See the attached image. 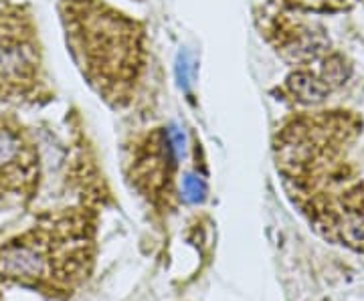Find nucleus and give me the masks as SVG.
<instances>
[{
  "mask_svg": "<svg viewBox=\"0 0 364 301\" xmlns=\"http://www.w3.org/2000/svg\"><path fill=\"white\" fill-rule=\"evenodd\" d=\"M261 35L286 61L299 65L320 59L330 47L324 31L294 23L284 14H269V18H261Z\"/></svg>",
  "mask_w": 364,
  "mask_h": 301,
  "instance_id": "obj_6",
  "label": "nucleus"
},
{
  "mask_svg": "<svg viewBox=\"0 0 364 301\" xmlns=\"http://www.w3.org/2000/svg\"><path fill=\"white\" fill-rule=\"evenodd\" d=\"M130 178L134 186L154 204H164L172 197L174 170H176V146L168 131L156 128L142 136L132 146Z\"/></svg>",
  "mask_w": 364,
  "mask_h": 301,
  "instance_id": "obj_4",
  "label": "nucleus"
},
{
  "mask_svg": "<svg viewBox=\"0 0 364 301\" xmlns=\"http://www.w3.org/2000/svg\"><path fill=\"white\" fill-rule=\"evenodd\" d=\"M356 0H284V4L296 11H312V13H338L350 9Z\"/></svg>",
  "mask_w": 364,
  "mask_h": 301,
  "instance_id": "obj_9",
  "label": "nucleus"
},
{
  "mask_svg": "<svg viewBox=\"0 0 364 301\" xmlns=\"http://www.w3.org/2000/svg\"><path fill=\"white\" fill-rule=\"evenodd\" d=\"M205 192H207V186L200 178L196 176H186L184 182H182V195L188 202H198L205 198Z\"/></svg>",
  "mask_w": 364,
  "mask_h": 301,
  "instance_id": "obj_10",
  "label": "nucleus"
},
{
  "mask_svg": "<svg viewBox=\"0 0 364 301\" xmlns=\"http://www.w3.org/2000/svg\"><path fill=\"white\" fill-rule=\"evenodd\" d=\"M69 53L83 79L112 109L134 102L148 51L146 28L104 0H61Z\"/></svg>",
  "mask_w": 364,
  "mask_h": 301,
  "instance_id": "obj_1",
  "label": "nucleus"
},
{
  "mask_svg": "<svg viewBox=\"0 0 364 301\" xmlns=\"http://www.w3.org/2000/svg\"><path fill=\"white\" fill-rule=\"evenodd\" d=\"M91 259V236L85 219H65L51 229H35L0 249V275L18 281H77Z\"/></svg>",
  "mask_w": 364,
  "mask_h": 301,
  "instance_id": "obj_2",
  "label": "nucleus"
},
{
  "mask_svg": "<svg viewBox=\"0 0 364 301\" xmlns=\"http://www.w3.org/2000/svg\"><path fill=\"white\" fill-rule=\"evenodd\" d=\"M49 95L43 51L31 13L11 2L0 4V102L35 104Z\"/></svg>",
  "mask_w": 364,
  "mask_h": 301,
  "instance_id": "obj_3",
  "label": "nucleus"
},
{
  "mask_svg": "<svg viewBox=\"0 0 364 301\" xmlns=\"http://www.w3.org/2000/svg\"><path fill=\"white\" fill-rule=\"evenodd\" d=\"M284 92L289 97H294L298 104L316 105L322 104L332 93V89L328 87V83L320 75H316L312 71H306V69H298L287 77Z\"/></svg>",
  "mask_w": 364,
  "mask_h": 301,
  "instance_id": "obj_7",
  "label": "nucleus"
},
{
  "mask_svg": "<svg viewBox=\"0 0 364 301\" xmlns=\"http://www.w3.org/2000/svg\"><path fill=\"white\" fill-rule=\"evenodd\" d=\"M35 172L37 152L23 128L14 119L0 116V198L23 197L35 180Z\"/></svg>",
  "mask_w": 364,
  "mask_h": 301,
  "instance_id": "obj_5",
  "label": "nucleus"
},
{
  "mask_svg": "<svg viewBox=\"0 0 364 301\" xmlns=\"http://www.w3.org/2000/svg\"><path fill=\"white\" fill-rule=\"evenodd\" d=\"M138 2H142V0H138Z\"/></svg>",
  "mask_w": 364,
  "mask_h": 301,
  "instance_id": "obj_11",
  "label": "nucleus"
},
{
  "mask_svg": "<svg viewBox=\"0 0 364 301\" xmlns=\"http://www.w3.org/2000/svg\"><path fill=\"white\" fill-rule=\"evenodd\" d=\"M350 73L352 67L346 63V59L342 55H332V57H328L324 61L322 71H320V77L328 83L330 89H336V87L346 83V79L350 77Z\"/></svg>",
  "mask_w": 364,
  "mask_h": 301,
  "instance_id": "obj_8",
  "label": "nucleus"
}]
</instances>
